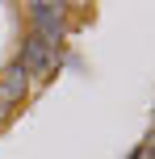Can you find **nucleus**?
<instances>
[{"label": "nucleus", "instance_id": "20e7f679", "mask_svg": "<svg viewBox=\"0 0 155 159\" xmlns=\"http://www.w3.org/2000/svg\"><path fill=\"white\" fill-rule=\"evenodd\" d=\"M8 117H13V101L0 92V121H8Z\"/></svg>", "mask_w": 155, "mask_h": 159}, {"label": "nucleus", "instance_id": "f257e3e1", "mask_svg": "<svg viewBox=\"0 0 155 159\" xmlns=\"http://www.w3.org/2000/svg\"><path fill=\"white\" fill-rule=\"evenodd\" d=\"M17 63H21L30 75H46L50 67H55V42H46V38H38V34H30V38L21 42V59H17Z\"/></svg>", "mask_w": 155, "mask_h": 159}, {"label": "nucleus", "instance_id": "f03ea898", "mask_svg": "<svg viewBox=\"0 0 155 159\" xmlns=\"http://www.w3.org/2000/svg\"><path fill=\"white\" fill-rule=\"evenodd\" d=\"M30 21H34V34L46 42L63 38V4H50V0H38V4H30Z\"/></svg>", "mask_w": 155, "mask_h": 159}, {"label": "nucleus", "instance_id": "7ed1b4c3", "mask_svg": "<svg viewBox=\"0 0 155 159\" xmlns=\"http://www.w3.org/2000/svg\"><path fill=\"white\" fill-rule=\"evenodd\" d=\"M0 92H4L13 105H21V101H25V92H30V71H25L21 63L4 67V75H0Z\"/></svg>", "mask_w": 155, "mask_h": 159}]
</instances>
